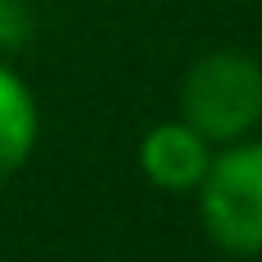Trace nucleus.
Instances as JSON below:
<instances>
[{"label": "nucleus", "instance_id": "nucleus-1", "mask_svg": "<svg viewBox=\"0 0 262 262\" xmlns=\"http://www.w3.org/2000/svg\"><path fill=\"white\" fill-rule=\"evenodd\" d=\"M184 124L203 138H244L262 120V64L239 51H212L203 55L180 92Z\"/></svg>", "mask_w": 262, "mask_h": 262}, {"label": "nucleus", "instance_id": "nucleus-2", "mask_svg": "<svg viewBox=\"0 0 262 262\" xmlns=\"http://www.w3.org/2000/svg\"><path fill=\"white\" fill-rule=\"evenodd\" d=\"M207 235L230 253H262V143L230 147L203 170Z\"/></svg>", "mask_w": 262, "mask_h": 262}, {"label": "nucleus", "instance_id": "nucleus-3", "mask_svg": "<svg viewBox=\"0 0 262 262\" xmlns=\"http://www.w3.org/2000/svg\"><path fill=\"white\" fill-rule=\"evenodd\" d=\"M143 175L161 189H193L207 170V138L193 134L184 120L180 124H157L147 138H143Z\"/></svg>", "mask_w": 262, "mask_h": 262}, {"label": "nucleus", "instance_id": "nucleus-4", "mask_svg": "<svg viewBox=\"0 0 262 262\" xmlns=\"http://www.w3.org/2000/svg\"><path fill=\"white\" fill-rule=\"evenodd\" d=\"M32 143H37V106L18 83V74L0 64V180L28 161Z\"/></svg>", "mask_w": 262, "mask_h": 262}, {"label": "nucleus", "instance_id": "nucleus-5", "mask_svg": "<svg viewBox=\"0 0 262 262\" xmlns=\"http://www.w3.org/2000/svg\"><path fill=\"white\" fill-rule=\"evenodd\" d=\"M32 37V14L23 0H0V46H23Z\"/></svg>", "mask_w": 262, "mask_h": 262}]
</instances>
